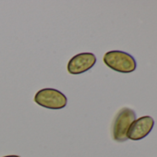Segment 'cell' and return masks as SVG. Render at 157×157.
<instances>
[{
	"mask_svg": "<svg viewBox=\"0 0 157 157\" xmlns=\"http://www.w3.org/2000/svg\"><path fill=\"white\" fill-rule=\"evenodd\" d=\"M104 63L111 69L120 73H131L137 67L134 57L123 51L113 50L105 54Z\"/></svg>",
	"mask_w": 157,
	"mask_h": 157,
	"instance_id": "6da1fadb",
	"label": "cell"
},
{
	"mask_svg": "<svg viewBox=\"0 0 157 157\" xmlns=\"http://www.w3.org/2000/svg\"><path fill=\"white\" fill-rule=\"evenodd\" d=\"M34 102L42 107L58 110L66 107L67 104V96L56 89L45 88L38 91L34 96Z\"/></svg>",
	"mask_w": 157,
	"mask_h": 157,
	"instance_id": "7a4b0ae2",
	"label": "cell"
},
{
	"mask_svg": "<svg viewBox=\"0 0 157 157\" xmlns=\"http://www.w3.org/2000/svg\"><path fill=\"white\" fill-rule=\"evenodd\" d=\"M136 120L135 112L128 107L122 108L117 115L113 123V138L117 142H124L128 140L127 132L133 121Z\"/></svg>",
	"mask_w": 157,
	"mask_h": 157,
	"instance_id": "3957f363",
	"label": "cell"
},
{
	"mask_svg": "<svg viewBox=\"0 0 157 157\" xmlns=\"http://www.w3.org/2000/svg\"><path fill=\"white\" fill-rule=\"evenodd\" d=\"M96 56L93 53H81L71 57L68 61L67 68L71 75L82 74L90 70L96 64Z\"/></svg>",
	"mask_w": 157,
	"mask_h": 157,
	"instance_id": "277c9868",
	"label": "cell"
},
{
	"mask_svg": "<svg viewBox=\"0 0 157 157\" xmlns=\"http://www.w3.org/2000/svg\"><path fill=\"white\" fill-rule=\"evenodd\" d=\"M154 126V120L150 116H143L130 125L127 132L128 140H140L144 139L152 129Z\"/></svg>",
	"mask_w": 157,
	"mask_h": 157,
	"instance_id": "5b68a950",
	"label": "cell"
},
{
	"mask_svg": "<svg viewBox=\"0 0 157 157\" xmlns=\"http://www.w3.org/2000/svg\"><path fill=\"white\" fill-rule=\"evenodd\" d=\"M3 157H21V156H19V155H6Z\"/></svg>",
	"mask_w": 157,
	"mask_h": 157,
	"instance_id": "8992f818",
	"label": "cell"
}]
</instances>
